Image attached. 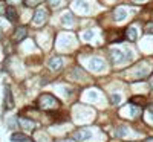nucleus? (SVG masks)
<instances>
[{
    "label": "nucleus",
    "mask_w": 153,
    "mask_h": 142,
    "mask_svg": "<svg viewBox=\"0 0 153 142\" xmlns=\"http://www.w3.org/2000/svg\"><path fill=\"white\" fill-rule=\"evenodd\" d=\"M146 32H153V26H150V24H147V26H146Z\"/></svg>",
    "instance_id": "18"
},
{
    "label": "nucleus",
    "mask_w": 153,
    "mask_h": 142,
    "mask_svg": "<svg viewBox=\"0 0 153 142\" xmlns=\"http://www.w3.org/2000/svg\"><path fill=\"white\" fill-rule=\"evenodd\" d=\"M51 3H52V6H58L60 5V0H51Z\"/></svg>",
    "instance_id": "17"
},
{
    "label": "nucleus",
    "mask_w": 153,
    "mask_h": 142,
    "mask_svg": "<svg viewBox=\"0 0 153 142\" xmlns=\"http://www.w3.org/2000/svg\"><path fill=\"white\" fill-rule=\"evenodd\" d=\"M103 67H104V61L101 60V58L92 60V63H91V69H92V70H101Z\"/></svg>",
    "instance_id": "7"
},
{
    "label": "nucleus",
    "mask_w": 153,
    "mask_h": 142,
    "mask_svg": "<svg viewBox=\"0 0 153 142\" xmlns=\"http://www.w3.org/2000/svg\"><path fill=\"white\" fill-rule=\"evenodd\" d=\"M45 20H46V9H43V8L37 9L34 17H32V23L35 24V26H42V24L45 23Z\"/></svg>",
    "instance_id": "4"
},
{
    "label": "nucleus",
    "mask_w": 153,
    "mask_h": 142,
    "mask_svg": "<svg viewBox=\"0 0 153 142\" xmlns=\"http://www.w3.org/2000/svg\"><path fill=\"white\" fill-rule=\"evenodd\" d=\"M19 125L23 128V130H28V132L34 130V127H35L34 121H31V119H23V118L19 121Z\"/></svg>",
    "instance_id": "6"
},
{
    "label": "nucleus",
    "mask_w": 153,
    "mask_h": 142,
    "mask_svg": "<svg viewBox=\"0 0 153 142\" xmlns=\"http://www.w3.org/2000/svg\"><path fill=\"white\" fill-rule=\"evenodd\" d=\"M5 93H6V102H5V106L6 109H12V106H14V101H12V96H11V90L9 87L5 89Z\"/></svg>",
    "instance_id": "9"
},
{
    "label": "nucleus",
    "mask_w": 153,
    "mask_h": 142,
    "mask_svg": "<svg viewBox=\"0 0 153 142\" xmlns=\"http://www.w3.org/2000/svg\"><path fill=\"white\" fill-rule=\"evenodd\" d=\"M126 11L123 9V8H118L117 11H115V18L117 20H123V18H126Z\"/></svg>",
    "instance_id": "13"
},
{
    "label": "nucleus",
    "mask_w": 153,
    "mask_h": 142,
    "mask_svg": "<svg viewBox=\"0 0 153 142\" xmlns=\"http://www.w3.org/2000/svg\"><path fill=\"white\" fill-rule=\"evenodd\" d=\"M61 64H63V61H61L60 57H58V58H52V60L49 61V67H52L54 70H57V69L61 67Z\"/></svg>",
    "instance_id": "11"
},
{
    "label": "nucleus",
    "mask_w": 153,
    "mask_h": 142,
    "mask_svg": "<svg viewBox=\"0 0 153 142\" xmlns=\"http://www.w3.org/2000/svg\"><path fill=\"white\" fill-rule=\"evenodd\" d=\"M126 37L129 38V40L135 41V40H136V29H135V28H127V31H126Z\"/></svg>",
    "instance_id": "12"
},
{
    "label": "nucleus",
    "mask_w": 153,
    "mask_h": 142,
    "mask_svg": "<svg viewBox=\"0 0 153 142\" xmlns=\"http://www.w3.org/2000/svg\"><path fill=\"white\" fill-rule=\"evenodd\" d=\"M26 34H28V29L25 28V26H19L17 29H16V32H14V41L16 43H19V41H22L25 37H26Z\"/></svg>",
    "instance_id": "5"
},
{
    "label": "nucleus",
    "mask_w": 153,
    "mask_h": 142,
    "mask_svg": "<svg viewBox=\"0 0 153 142\" xmlns=\"http://www.w3.org/2000/svg\"><path fill=\"white\" fill-rule=\"evenodd\" d=\"M91 138H92V132L89 130V128H80V130H76L74 133V139L78 141V142H84Z\"/></svg>",
    "instance_id": "3"
},
{
    "label": "nucleus",
    "mask_w": 153,
    "mask_h": 142,
    "mask_svg": "<svg viewBox=\"0 0 153 142\" xmlns=\"http://www.w3.org/2000/svg\"><path fill=\"white\" fill-rule=\"evenodd\" d=\"M110 55H112V58H113L115 63H124V61H127V60L132 57V52H129V50L123 52V50H120V49H113L112 52H110Z\"/></svg>",
    "instance_id": "2"
},
{
    "label": "nucleus",
    "mask_w": 153,
    "mask_h": 142,
    "mask_svg": "<svg viewBox=\"0 0 153 142\" xmlns=\"http://www.w3.org/2000/svg\"><path fill=\"white\" fill-rule=\"evenodd\" d=\"M11 2H17V0H11Z\"/></svg>",
    "instance_id": "23"
},
{
    "label": "nucleus",
    "mask_w": 153,
    "mask_h": 142,
    "mask_svg": "<svg viewBox=\"0 0 153 142\" xmlns=\"http://www.w3.org/2000/svg\"><path fill=\"white\" fill-rule=\"evenodd\" d=\"M135 2H143V0H135Z\"/></svg>",
    "instance_id": "22"
},
{
    "label": "nucleus",
    "mask_w": 153,
    "mask_h": 142,
    "mask_svg": "<svg viewBox=\"0 0 153 142\" xmlns=\"http://www.w3.org/2000/svg\"><path fill=\"white\" fill-rule=\"evenodd\" d=\"M72 20H74V17H72V14H66L65 17H63V23H68V21L71 23Z\"/></svg>",
    "instance_id": "16"
},
{
    "label": "nucleus",
    "mask_w": 153,
    "mask_h": 142,
    "mask_svg": "<svg viewBox=\"0 0 153 142\" xmlns=\"http://www.w3.org/2000/svg\"><path fill=\"white\" fill-rule=\"evenodd\" d=\"M149 112H150V113H153V104H150V106H149Z\"/></svg>",
    "instance_id": "19"
},
{
    "label": "nucleus",
    "mask_w": 153,
    "mask_h": 142,
    "mask_svg": "<svg viewBox=\"0 0 153 142\" xmlns=\"http://www.w3.org/2000/svg\"><path fill=\"white\" fill-rule=\"evenodd\" d=\"M60 106V102L57 101V98H54L52 95H42L38 98V107L42 110H52V109H57Z\"/></svg>",
    "instance_id": "1"
},
{
    "label": "nucleus",
    "mask_w": 153,
    "mask_h": 142,
    "mask_svg": "<svg viewBox=\"0 0 153 142\" xmlns=\"http://www.w3.org/2000/svg\"><path fill=\"white\" fill-rule=\"evenodd\" d=\"M11 139L14 141V142H28V141H31L28 136H25L22 133H14V135L11 136Z\"/></svg>",
    "instance_id": "10"
},
{
    "label": "nucleus",
    "mask_w": 153,
    "mask_h": 142,
    "mask_svg": "<svg viewBox=\"0 0 153 142\" xmlns=\"http://www.w3.org/2000/svg\"><path fill=\"white\" fill-rule=\"evenodd\" d=\"M144 142H153V138H149V139H146Z\"/></svg>",
    "instance_id": "20"
},
{
    "label": "nucleus",
    "mask_w": 153,
    "mask_h": 142,
    "mask_svg": "<svg viewBox=\"0 0 153 142\" xmlns=\"http://www.w3.org/2000/svg\"><path fill=\"white\" fill-rule=\"evenodd\" d=\"M57 142H71L69 139H63V141H57Z\"/></svg>",
    "instance_id": "21"
},
{
    "label": "nucleus",
    "mask_w": 153,
    "mask_h": 142,
    "mask_svg": "<svg viewBox=\"0 0 153 142\" xmlns=\"http://www.w3.org/2000/svg\"><path fill=\"white\" fill-rule=\"evenodd\" d=\"M110 102H112V104H120V102H121V96L120 95H112L110 96Z\"/></svg>",
    "instance_id": "15"
},
{
    "label": "nucleus",
    "mask_w": 153,
    "mask_h": 142,
    "mask_svg": "<svg viewBox=\"0 0 153 142\" xmlns=\"http://www.w3.org/2000/svg\"><path fill=\"white\" fill-rule=\"evenodd\" d=\"M152 86H153V78H152Z\"/></svg>",
    "instance_id": "24"
},
{
    "label": "nucleus",
    "mask_w": 153,
    "mask_h": 142,
    "mask_svg": "<svg viewBox=\"0 0 153 142\" xmlns=\"http://www.w3.org/2000/svg\"><path fill=\"white\" fill-rule=\"evenodd\" d=\"M38 3H42V0H25L26 6H37Z\"/></svg>",
    "instance_id": "14"
},
{
    "label": "nucleus",
    "mask_w": 153,
    "mask_h": 142,
    "mask_svg": "<svg viewBox=\"0 0 153 142\" xmlns=\"http://www.w3.org/2000/svg\"><path fill=\"white\" fill-rule=\"evenodd\" d=\"M6 17H8V20H11V21H16V20H17V12H16V9L12 8V6H8V8H6Z\"/></svg>",
    "instance_id": "8"
}]
</instances>
